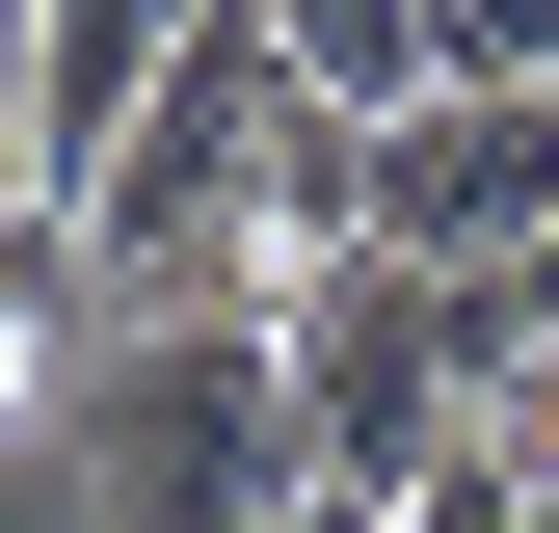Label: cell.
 Returning a JSON list of instances; mask_svg holds the SVG:
<instances>
[{"instance_id": "obj_1", "label": "cell", "mask_w": 559, "mask_h": 533, "mask_svg": "<svg viewBox=\"0 0 559 533\" xmlns=\"http://www.w3.org/2000/svg\"><path fill=\"white\" fill-rule=\"evenodd\" d=\"M53 427H81V507L107 533H294V481H320L294 320H107Z\"/></svg>"}, {"instance_id": "obj_2", "label": "cell", "mask_w": 559, "mask_h": 533, "mask_svg": "<svg viewBox=\"0 0 559 533\" xmlns=\"http://www.w3.org/2000/svg\"><path fill=\"white\" fill-rule=\"evenodd\" d=\"M294 427H320V481H373V507H427L453 453H479V347H453V266H400V240H346L294 266Z\"/></svg>"}, {"instance_id": "obj_3", "label": "cell", "mask_w": 559, "mask_h": 533, "mask_svg": "<svg viewBox=\"0 0 559 533\" xmlns=\"http://www.w3.org/2000/svg\"><path fill=\"white\" fill-rule=\"evenodd\" d=\"M533 214H559V107H507V81L373 107V240L400 266H479V240H533Z\"/></svg>"}, {"instance_id": "obj_4", "label": "cell", "mask_w": 559, "mask_h": 533, "mask_svg": "<svg viewBox=\"0 0 559 533\" xmlns=\"http://www.w3.org/2000/svg\"><path fill=\"white\" fill-rule=\"evenodd\" d=\"M214 27V0H27V161H53V214L107 187V133L160 107V54Z\"/></svg>"}, {"instance_id": "obj_5", "label": "cell", "mask_w": 559, "mask_h": 533, "mask_svg": "<svg viewBox=\"0 0 559 533\" xmlns=\"http://www.w3.org/2000/svg\"><path fill=\"white\" fill-rule=\"evenodd\" d=\"M81 347H107L81 214H53V187H0V427H53V400H81Z\"/></svg>"}, {"instance_id": "obj_6", "label": "cell", "mask_w": 559, "mask_h": 533, "mask_svg": "<svg viewBox=\"0 0 559 533\" xmlns=\"http://www.w3.org/2000/svg\"><path fill=\"white\" fill-rule=\"evenodd\" d=\"M320 107H427V0H266Z\"/></svg>"}, {"instance_id": "obj_7", "label": "cell", "mask_w": 559, "mask_h": 533, "mask_svg": "<svg viewBox=\"0 0 559 533\" xmlns=\"http://www.w3.org/2000/svg\"><path fill=\"white\" fill-rule=\"evenodd\" d=\"M427 81H507V107H559V0H427Z\"/></svg>"}, {"instance_id": "obj_8", "label": "cell", "mask_w": 559, "mask_h": 533, "mask_svg": "<svg viewBox=\"0 0 559 533\" xmlns=\"http://www.w3.org/2000/svg\"><path fill=\"white\" fill-rule=\"evenodd\" d=\"M507 533H559V481H533V507H507Z\"/></svg>"}]
</instances>
